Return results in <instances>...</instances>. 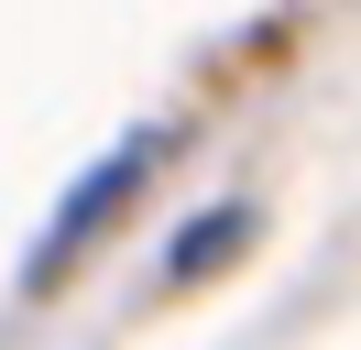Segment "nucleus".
I'll return each mask as SVG.
<instances>
[{"mask_svg":"<svg viewBox=\"0 0 361 350\" xmlns=\"http://www.w3.org/2000/svg\"><path fill=\"white\" fill-rule=\"evenodd\" d=\"M142 164H154V143H121L110 164H99V186H88V197H66V219H55V241H44V274H55V262H66V252H77V241H88L132 186H142Z\"/></svg>","mask_w":361,"mask_h":350,"instance_id":"nucleus-1","label":"nucleus"}]
</instances>
